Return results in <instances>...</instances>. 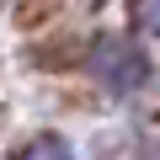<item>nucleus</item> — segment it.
I'll return each instance as SVG.
<instances>
[{
  "mask_svg": "<svg viewBox=\"0 0 160 160\" xmlns=\"http://www.w3.org/2000/svg\"><path fill=\"white\" fill-rule=\"evenodd\" d=\"M133 22L149 27V32H160V0H133Z\"/></svg>",
  "mask_w": 160,
  "mask_h": 160,
  "instance_id": "7ed1b4c3",
  "label": "nucleus"
},
{
  "mask_svg": "<svg viewBox=\"0 0 160 160\" xmlns=\"http://www.w3.org/2000/svg\"><path fill=\"white\" fill-rule=\"evenodd\" d=\"M91 64H96V75H102L107 91H139L149 80V64H144V53L128 38H102L96 53H91Z\"/></svg>",
  "mask_w": 160,
  "mask_h": 160,
  "instance_id": "f257e3e1",
  "label": "nucleus"
},
{
  "mask_svg": "<svg viewBox=\"0 0 160 160\" xmlns=\"http://www.w3.org/2000/svg\"><path fill=\"white\" fill-rule=\"evenodd\" d=\"M16 160H75V155H69V144H64V139H32Z\"/></svg>",
  "mask_w": 160,
  "mask_h": 160,
  "instance_id": "f03ea898",
  "label": "nucleus"
}]
</instances>
